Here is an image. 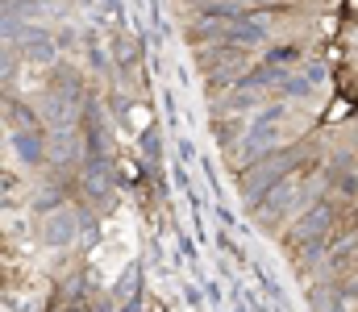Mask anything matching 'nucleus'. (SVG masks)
Returning <instances> with one entry per match:
<instances>
[]
</instances>
